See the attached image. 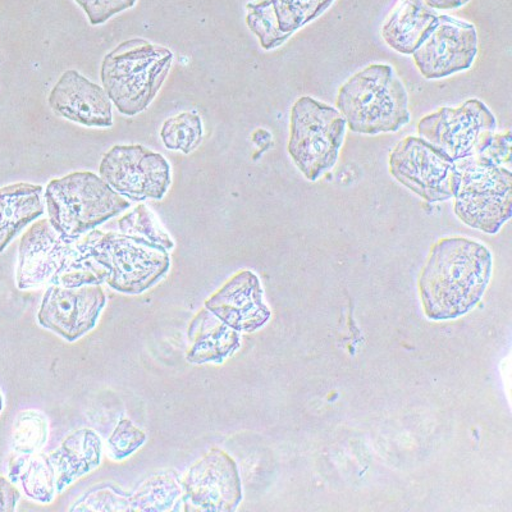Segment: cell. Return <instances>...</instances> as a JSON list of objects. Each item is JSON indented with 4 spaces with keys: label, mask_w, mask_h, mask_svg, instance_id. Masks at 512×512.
Here are the masks:
<instances>
[{
    "label": "cell",
    "mask_w": 512,
    "mask_h": 512,
    "mask_svg": "<svg viewBox=\"0 0 512 512\" xmlns=\"http://www.w3.org/2000/svg\"><path fill=\"white\" fill-rule=\"evenodd\" d=\"M47 416L38 410H26L18 414L13 425L11 447L13 454L31 455L43 450L48 441Z\"/></svg>",
    "instance_id": "obj_26"
},
{
    "label": "cell",
    "mask_w": 512,
    "mask_h": 512,
    "mask_svg": "<svg viewBox=\"0 0 512 512\" xmlns=\"http://www.w3.org/2000/svg\"><path fill=\"white\" fill-rule=\"evenodd\" d=\"M71 511L130 512V492L123 491L116 484L107 483L95 487L82 495Z\"/></svg>",
    "instance_id": "obj_29"
},
{
    "label": "cell",
    "mask_w": 512,
    "mask_h": 512,
    "mask_svg": "<svg viewBox=\"0 0 512 512\" xmlns=\"http://www.w3.org/2000/svg\"><path fill=\"white\" fill-rule=\"evenodd\" d=\"M511 144L512 136L510 131L505 132V134H495L492 137L491 143L480 155L498 164V166L511 169Z\"/></svg>",
    "instance_id": "obj_32"
},
{
    "label": "cell",
    "mask_w": 512,
    "mask_h": 512,
    "mask_svg": "<svg viewBox=\"0 0 512 512\" xmlns=\"http://www.w3.org/2000/svg\"><path fill=\"white\" fill-rule=\"evenodd\" d=\"M3 408H4V399H3L2 392H0V413H2Z\"/></svg>",
    "instance_id": "obj_35"
},
{
    "label": "cell",
    "mask_w": 512,
    "mask_h": 512,
    "mask_svg": "<svg viewBox=\"0 0 512 512\" xmlns=\"http://www.w3.org/2000/svg\"><path fill=\"white\" fill-rule=\"evenodd\" d=\"M203 137V121L198 114L191 112L168 118L160 130V139L167 149L186 155L199 148Z\"/></svg>",
    "instance_id": "obj_23"
},
{
    "label": "cell",
    "mask_w": 512,
    "mask_h": 512,
    "mask_svg": "<svg viewBox=\"0 0 512 512\" xmlns=\"http://www.w3.org/2000/svg\"><path fill=\"white\" fill-rule=\"evenodd\" d=\"M105 305L107 296L100 286L52 285L41 301L38 322L63 340L75 342L93 331Z\"/></svg>",
    "instance_id": "obj_13"
},
{
    "label": "cell",
    "mask_w": 512,
    "mask_h": 512,
    "mask_svg": "<svg viewBox=\"0 0 512 512\" xmlns=\"http://www.w3.org/2000/svg\"><path fill=\"white\" fill-rule=\"evenodd\" d=\"M173 63L171 50L144 39L123 41L104 57L100 79L118 112L146 111L162 89Z\"/></svg>",
    "instance_id": "obj_3"
},
{
    "label": "cell",
    "mask_w": 512,
    "mask_h": 512,
    "mask_svg": "<svg viewBox=\"0 0 512 512\" xmlns=\"http://www.w3.org/2000/svg\"><path fill=\"white\" fill-rule=\"evenodd\" d=\"M132 511H184V488L176 470L168 469L150 475L130 493Z\"/></svg>",
    "instance_id": "obj_22"
},
{
    "label": "cell",
    "mask_w": 512,
    "mask_h": 512,
    "mask_svg": "<svg viewBox=\"0 0 512 512\" xmlns=\"http://www.w3.org/2000/svg\"><path fill=\"white\" fill-rule=\"evenodd\" d=\"M8 479L20 484L25 495L39 504H52L56 498V472L44 452L13 454L8 464Z\"/></svg>",
    "instance_id": "obj_21"
},
{
    "label": "cell",
    "mask_w": 512,
    "mask_h": 512,
    "mask_svg": "<svg viewBox=\"0 0 512 512\" xmlns=\"http://www.w3.org/2000/svg\"><path fill=\"white\" fill-rule=\"evenodd\" d=\"M48 221L64 240L75 242L131 207L130 200L93 172H73L49 182Z\"/></svg>",
    "instance_id": "obj_4"
},
{
    "label": "cell",
    "mask_w": 512,
    "mask_h": 512,
    "mask_svg": "<svg viewBox=\"0 0 512 512\" xmlns=\"http://www.w3.org/2000/svg\"><path fill=\"white\" fill-rule=\"evenodd\" d=\"M429 7L436 11H451L466 6L470 0H423Z\"/></svg>",
    "instance_id": "obj_34"
},
{
    "label": "cell",
    "mask_w": 512,
    "mask_h": 512,
    "mask_svg": "<svg viewBox=\"0 0 512 512\" xmlns=\"http://www.w3.org/2000/svg\"><path fill=\"white\" fill-rule=\"evenodd\" d=\"M336 108L355 134H390L411 120L408 91L390 64H370L351 76L338 90Z\"/></svg>",
    "instance_id": "obj_2"
},
{
    "label": "cell",
    "mask_w": 512,
    "mask_h": 512,
    "mask_svg": "<svg viewBox=\"0 0 512 512\" xmlns=\"http://www.w3.org/2000/svg\"><path fill=\"white\" fill-rule=\"evenodd\" d=\"M248 16H246V24L256 38L259 39L260 45L265 50L280 48L291 38L286 32L281 31L278 26L276 15H274L269 0H259V2L249 3L246 6Z\"/></svg>",
    "instance_id": "obj_28"
},
{
    "label": "cell",
    "mask_w": 512,
    "mask_h": 512,
    "mask_svg": "<svg viewBox=\"0 0 512 512\" xmlns=\"http://www.w3.org/2000/svg\"><path fill=\"white\" fill-rule=\"evenodd\" d=\"M146 442V434L130 419H122L108 438V455L113 461H122L134 455Z\"/></svg>",
    "instance_id": "obj_30"
},
{
    "label": "cell",
    "mask_w": 512,
    "mask_h": 512,
    "mask_svg": "<svg viewBox=\"0 0 512 512\" xmlns=\"http://www.w3.org/2000/svg\"><path fill=\"white\" fill-rule=\"evenodd\" d=\"M263 295L259 277L254 272L241 271L224 283L204 305L235 331L251 333L271 319V309L264 303Z\"/></svg>",
    "instance_id": "obj_15"
},
{
    "label": "cell",
    "mask_w": 512,
    "mask_h": 512,
    "mask_svg": "<svg viewBox=\"0 0 512 512\" xmlns=\"http://www.w3.org/2000/svg\"><path fill=\"white\" fill-rule=\"evenodd\" d=\"M492 269V253L480 242L465 237L437 241L419 278L424 314L431 320L468 314L482 300Z\"/></svg>",
    "instance_id": "obj_1"
},
{
    "label": "cell",
    "mask_w": 512,
    "mask_h": 512,
    "mask_svg": "<svg viewBox=\"0 0 512 512\" xmlns=\"http://www.w3.org/2000/svg\"><path fill=\"white\" fill-rule=\"evenodd\" d=\"M335 0H269L281 31L292 36L317 20Z\"/></svg>",
    "instance_id": "obj_25"
},
{
    "label": "cell",
    "mask_w": 512,
    "mask_h": 512,
    "mask_svg": "<svg viewBox=\"0 0 512 512\" xmlns=\"http://www.w3.org/2000/svg\"><path fill=\"white\" fill-rule=\"evenodd\" d=\"M478 54V32L470 22L440 15L437 25L413 56L424 79L440 80L472 68Z\"/></svg>",
    "instance_id": "obj_12"
},
{
    "label": "cell",
    "mask_w": 512,
    "mask_h": 512,
    "mask_svg": "<svg viewBox=\"0 0 512 512\" xmlns=\"http://www.w3.org/2000/svg\"><path fill=\"white\" fill-rule=\"evenodd\" d=\"M107 269L102 267L81 240H77L70 260L57 278L63 287L102 286L107 282Z\"/></svg>",
    "instance_id": "obj_24"
},
{
    "label": "cell",
    "mask_w": 512,
    "mask_h": 512,
    "mask_svg": "<svg viewBox=\"0 0 512 512\" xmlns=\"http://www.w3.org/2000/svg\"><path fill=\"white\" fill-rule=\"evenodd\" d=\"M184 511L233 512L242 501V483L236 461L212 448L191 466L182 479Z\"/></svg>",
    "instance_id": "obj_11"
},
{
    "label": "cell",
    "mask_w": 512,
    "mask_h": 512,
    "mask_svg": "<svg viewBox=\"0 0 512 512\" xmlns=\"http://www.w3.org/2000/svg\"><path fill=\"white\" fill-rule=\"evenodd\" d=\"M496 130L495 114L479 99L466 100L459 108H440L418 123L419 136L454 162L482 153Z\"/></svg>",
    "instance_id": "obj_8"
},
{
    "label": "cell",
    "mask_w": 512,
    "mask_h": 512,
    "mask_svg": "<svg viewBox=\"0 0 512 512\" xmlns=\"http://www.w3.org/2000/svg\"><path fill=\"white\" fill-rule=\"evenodd\" d=\"M440 15L423 0H399L384 21L382 38L395 52L411 56L420 47Z\"/></svg>",
    "instance_id": "obj_17"
},
{
    "label": "cell",
    "mask_w": 512,
    "mask_h": 512,
    "mask_svg": "<svg viewBox=\"0 0 512 512\" xmlns=\"http://www.w3.org/2000/svg\"><path fill=\"white\" fill-rule=\"evenodd\" d=\"M43 186L21 184L0 189V253L30 223L44 216Z\"/></svg>",
    "instance_id": "obj_20"
},
{
    "label": "cell",
    "mask_w": 512,
    "mask_h": 512,
    "mask_svg": "<svg viewBox=\"0 0 512 512\" xmlns=\"http://www.w3.org/2000/svg\"><path fill=\"white\" fill-rule=\"evenodd\" d=\"M118 227L125 235L140 237V239L153 242L168 251L175 248V241L164 230L157 216L145 204L137 205L132 212L123 216L118 221Z\"/></svg>",
    "instance_id": "obj_27"
},
{
    "label": "cell",
    "mask_w": 512,
    "mask_h": 512,
    "mask_svg": "<svg viewBox=\"0 0 512 512\" xmlns=\"http://www.w3.org/2000/svg\"><path fill=\"white\" fill-rule=\"evenodd\" d=\"M21 492L11 480L0 477V512H13L20 501Z\"/></svg>",
    "instance_id": "obj_33"
},
{
    "label": "cell",
    "mask_w": 512,
    "mask_h": 512,
    "mask_svg": "<svg viewBox=\"0 0 512 512\" xmlns=\"http://www.w3.org/2000/svg\"><path fill=\"white\" fill-rule=\"evenodd\" d=\"M187 337L190 349L186 359L191 364H222L241 346L240 332L205 308L191 320Z\"/></svg>",
    "instance_id": "obj_19"
},
{
    "label": "cell",
    "mask_w": 512,
    "mask_h": 512,
    "mask_svg": "<svg viewBox=\"0 0 512 512\" xmlns=\"http://www.w3.org/2000/svg\"><path fill=\"white\" fill-rule=\"evenodd\" d=\"M102 455V438L93 429H77L64 438L61 446L48 454L56 472L57 493H63L77 479L98 468Z\"/></svg>",
    "instance_id": "obj_18"
},
{
    "label": "cell",
    "mask_w": 512,
    "mask_h": 512,
    "mask_svg": "<svg viewBox=\"0 0 512 512\" xmlns=\"http://www.w3.org/2000/svg\"><path fill=\"white\" fill-rule=\"evenodd\" d=\"M347 123L338 109L301 96L291 108L288 154L306 180L315 182L336 166Z\"/></svg>",
    "instance_id": "obj_7"
},
{
    "label": "cell",
    "mask_w": 512,
    "mask_h": 512,
    "mask_svg": "<svg viewBox=\"0 0 512 512\" xmlns=\"http://www.w3.org/2000/svg\"><path fill=\"white\" fill-rule=\"evenodd\" d=\"M80 240L96 262L107 269L105 283L121 294H143L171 269L169 251L140 237L93 230Z\"/></svg>",
    "instance_id": "obj_5"
},
{
    "label": "cell",
    "mask_w": 512,
    "mask_h": 512,
    "mask_svg": "<svg viewBox=\"0 0 512 512\" xmlns=\"http://www.w3.org/2000/svg\"><path fill=\"white\" fill-rule=\"evenodd\" d=\"M84 9L90 24L103 25L112 17L135 6L137 0H75Z\"/></svg>",
    "instance_id": "obj_31"
},
{
    "label": "cell",
    "mask_w": 512,
    "mask_h": 512,
    "mask_svg": "<svg viewBox=\"0 0 512 512\" xmlns=\"http://www.w3.org/2000/svg\"><path fill=\"white\" fill-rule=\"evenodd\" d=\"M99 175L130 201L162 200L171 186L167 159L143 145H116L104 155Z\"/></svg>",
    "instance_id": "obj_10"
},
{
    "label": "cell",
    "mask_w": 512,
    "mask_h": 512,
    "mask_svg": "<svg viewBox=\"0 0 512 512\" xmlns=\"http://www.w3.org/2000/svg\"><path fill=\"white\" fill-rule=\"evenodd\" d=\"M454 212L466 226L496 235L512 217V173L483 155L457 160Z\"/></svg>",
    "instance_id": "obj_6"
},
{
    "label": "cell",
    "mask_w": 512,
    "mask_h": 512,
    "mask_svg": "<svg viewBox=\"0 0 512 512\" xmlns=\"http://www.w3.org/2000/svg\"><path fill=\"white\" fill-rule=\"evenodd\" d=\"M48 103L56 116L86 127L113 126L112 102L99 85L77 71H66L50 91Z\"/></svg>",
    "instance_id": "obj_16"
},
{
    "label": "cell",
    "mask_w": 512,
    "mask_h": 512,
    "mask_svg": "<svg viewBox=\"0 0 512 512\" xmlns=\"http://www.w3.org/2000/svg\"><path fill=\"white\" fill-rule=\"evenodd\" d=\"M388 166L396 181L427 203L454 199L459 181L456 162L423 137L402 139L393 148Z\"/></svg>",
    "instance_id": "obj_9"
},
{
    "label": "cell",
    "mask_w": 512,
    "mask_h": 512,
    "mask_svg": "<svg viewBox=\"0 0 512 512\" xmlns=\"http://www.w3.org/2000/svg\"><path fill=\"white\" fill-rule=\"evenodd\" d=\"M75 244L76 241L64 240L48 219L32 224L18 249L17 287L31 290L56 285Z\"/></svg>",
    "instance_id": "obj_14"
}]
</instances>
